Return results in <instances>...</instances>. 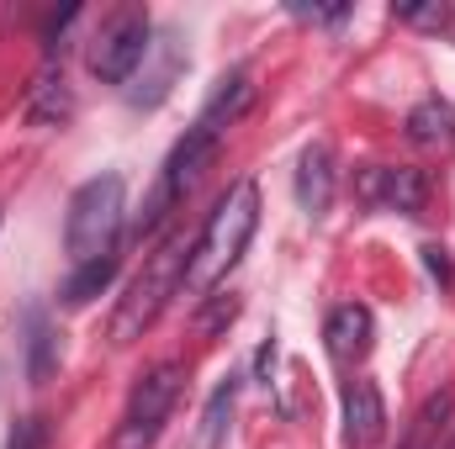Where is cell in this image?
Returning a JSON list of instances; mask_svg holds the SVG:
<instances>
[{"label":"cell","instance_id":"obj_1","mask_svg":"<svg viewBox=\"0 0 455 449\" xmlns=\"http://www.w3.org/2000/svg\"><path fill=\"white\" fill-rule=\"evenodd\" d=\"M254 227H259V185H254V180H238L223 201L212 207V217L202 223V232H196L180 291H186V296H196V302H202V296H212V291L228 280V270L243 259V248H249Z\"/></svg>","mask_w":455,"mask_h":449},{"label":"cell","instance_id":"obj_2","mask_svg":"<svg viewBox=\"0 0 455 449\" xmlns=\"http://www.w3.org/2000/svg\"><path fill=\"white\" fill-rule=\"evenodd\" d=\"M191 243H196V238L170 232V238L143 259V270L132 275V286H127L122 302H116V318H112L116 343L143 338L148 328H154V318L170 307V296H180V280H186V264H191Z\"/></svg>","mask_w":455,"mask_h":449},{"label":"cell","instance_id":"obj_3","mask_svg":"<svg viewBox=\"0 0 455 449\" xmlns=\"http://www.w3.org/2000/svg\"><path fill=\"white\" fill-rule=\"evenodd\" d=\"M127 217V185L122 175H96L69 196V217H64V248L75 264H91L101 254H112L116 232Z\"/></svg>","mask_w":455,"mask_h":449},{"label":"cell","instance_id":"obj_4","mask_svg":"<svg viewBox=\"0 0 455 449\" xmlns=\"http://www.w3.org/2000/svg\"><path fill=\"white\" fill-rule=\"evenodd\" d=\"M180 381H186V370H180L175 359L148 365V370L138 375L132 397H127V413H122V423H116V434H112V449H154L164 418H170L175 402H180Z\"/></svg>","mask_w":455,"mask_h":449},{"label":"cell","instance_id":"obj_5","mask_svg":"<svg viewBox=\"0 0 455 449\" xmlns=\"http://www.w3.org/2000/svg\"><path fill=\"white\" fill-rule=\"evenodd\" d=\"M148 11L143 5H116L101 21V32L91 37V75L107 85H127L138 75V64L148 59Z\"/></svg>","mask_w":455,"mask_h":449},{"label":"cell","instance_id":"obj_6","mask_svg":"<svg viewBox=\"0 0 455 449\" xmlns=\"http://www.w3.org/2000/svg\"><path fill=\"white\" fill-rule=\"evenodd\" d=\"M355 196L365 207H387V212L419 217L424 212V196H429V180H424V169H408V164H397V169L371 164V169L355 175Z\"/></svg>","mask_w":455,"mask_h":449},{"label":"cell","instance_id":"obj_7","mask_svg":"<svg viewBox=\"0 0 455 449\" xmlns=\"http://www.w3.org/2000/svg\"><path fill=\"white\" fill-rule=\"evenodd\" d=\"M218 143H223V138H218V132H207L202 122H196V127H186V138L170 148V159H164V169H159V185L180 201V196L202 180V169L218 159Z\"/></svg>","mask_w":455,"mask_h":449},{"label":"cell","instance_id":"obj_8","mask_svg":"<svg viewBox=\"0 0 455 449\" xmlns=\"http://www.w3.org/2000/svg\"><path fill=\"white\" fill-rule=\"evenodd\" d=\"M381 434H387V402H381L376 381L355 375L344 386V445L371 449V445H381Z\"/></svg>","mask_w":455,"mask_h":449},{"label":"cell","instance_id":"obj_9","mask_svg":"<svg viewBox=\"0 0 455 449\" xmlns=\"http://www.w3.org/2000/svg\"><path fill=\"white\" fill-rule=\"evenodd\" d=\"M297 207L307 217H323L334 207V148L329 143H307L297 159Z\"/></svg>","mask_w":455,"mask_h":449},{"label":"cell","instance_id":"obj_10","mask_svg":"<svg viewBox=\"0 0 455 449\" xmlns=\"http://www.w3.org/2000/svg\"><path fill=\"white\" fill-rule=\"evenodd\" d=\"M329 354L339 359V365H355V359H365L371 354V338H376V318H371V307H360V302H344L329 312Z\"/></svg>","mask_w":455,"mask_h":449},{"label":"cell","instance_id":"obj_11","mask_svg":"<svg viewBox=\"0 0 455 449\" xmlns=\"http://www.w3.org/2000/svg\"><path fill=\"white\" fill-rule=\"evenodd\" d=\"M21 116L32 122V127H64L69 116H75V91H69V80H64V69H43L37 80H32V91H27V106Z\"/></svg>","mask_w":455,"mask_h":449},{"label":"cell","instance_id":"obj_12","mask_svg":"<svg viewBox=\"0 0 455 449\" xmlns=\"http://www.w3.org/2000/svg\"><path fill=\"white\" fill-rule=\"evenodd\" d=\"M21 323H27V381L43 386V381L59 370V338H53V323H48V307L32 302V307L21 312Z\"/></svg>","mask_w":455,"mask_h":449},{"label":"cell","instance_id":"obj_13","mask_svg":"<svg viewBox=\"0 0 455 449\" xmlns=\"http://www.w3.org/2000/svg\"><path fill=\"white\" fill-rule=\"evenodd\" d=\"M249 101H254V85H249V75H228L223 85L212 91V101L202 106V116H196V122H202L207 132H218V138H223L228 127L249 112Z\"/></svg>","mask_w":455,"mask_h":449},{"label":"cell","instance_id":"obj_14","mask_svg":"<svg viewBox=\"0 0 455 449\" xmlns=\"http://www.w3.org/2000/svg\"><path fill=\"white\" fill-rule=\"evenodd\" d=\"M408 138H413L419 148H445V143H455V106L440 101V96L419 101V106L408 112Z\"/></svg>","mask_w":455,"mask_h":449},{"label":"cell","instance_id":"obj_15","mask_svg":"<svg viewBox=\"0 0 455 449\" xmlns=\"http://www.w3.org/2000/svg\"><path fill=\"white\" fill-rule=\"evenodd\" d=\"M116 280V254H101V259H91V264H75V275L64 280V307H91L107 286Z\"/></svg>","mask_w":455,"mask_h":449},{"label":"cell","instance_id":"obj_16","mask_svg":"<svg viewBox=\"0 0 455 449\" xmlns=\"http://www.w3.org/2000/svg\"><path fill=\"white\" fill-rule=\"evenodd\" d=\"M228 413H233V375H228L223 386L212 391V402H207V413H202V449H218V445H223Z\"/></svg>","mask_w":455,"mask_h":449},{"label":"cell","instance_id":"obj_17","mask_svg":"<svg viewBox=\"0 0 455 449\" xmlns=\"http://www.w3.org/2000/svg\"><path fill=\"white\" fill-rule=\"evenodd\" d=\"M238 318V291H212L196 302V334H218Z\"/></svg>","mask_w":455,"mask_h":449},{"label":"cell","instance_id":"obj_18","mask_svg":"<svg viewBox=\"0 0 455 449\" xmlns=\"http://www.w3.org/2000/svg\"><path fill=\"white\" fill-rule=\"evenodd\" d=\"M175 207H180V201H175V196H170V191L154 180V191L143 196V207H138V217H132V232H138V238H143V232H154V227L175 212Z\"/></svg>","mask_w":455,"mask_h":449},{"label":"cell","instance_id":"obj_19","mask_svg":"<svg viewBox=\"0 0 455 449\" xmlns=\"http://www.w3.org/2000/svg\"><path fill=\"white\" fill-rule=\"evenodd\" d=\"M392 16L408 21V27H419V32H445V27H451V5H445V0H429V5H392Z\"/></svg>","mask_w":455,"mask_h":449},{"label":"cell","instance_id":"obj_20","mask_svg":"<svg viewBox=\"0 0 455 449\" xmlns=\"http://www.w3.org/2000/svg\"><path fill=\"white\" fill-rule=\"evenodd\" d=\"M5 449H48V423H43V418H21V423L11 429Z\"/></svg>","mask_w":455,"mask_h":449},{"label":"cell","instance_id":"obj_21","mask_svg":"<svg viewBox=\"0 0 455 449\" xmlns=\"http://www.w3.org/2000/svg\"><path fill=\"white\" fill-rule=\"evenodd\" d=\"M424 264H429V275H435L440 286H451V259H445V248H440V243H429V248H424Z\"/></svg>","mask_w":455,"mask_h":449},{"label":"cell","instance_id":"obj_22","mask_svg":"<svg viewBox=\"0 0 455 449\" xmlns=\"http://www.w3.org/2000/svg\"><path fill=\"white\" fill-rule=\"evenodd\" d=\"M297 16H307V21H344L349 5H297Z\"/></svg>","mask_w":455,"mask_h":449},{"label":"cell","instance_id":"obj_23","mask_svg":"<svg viewBox=\"0 0 455 449\" xmlns=\"http://www.w3.org/2000/svg\"><path fill=\"white\" fill-rule=\"evenodd\" d=\"M254 365H259V375H265V381H270V370H275V343H265V349H259V359H254Z\"/></svg>","mask_w":455,"mask_h":449},{"label":"cell","instance_id":"obj_24","mask_svg":"<svg viewBox=\"0 0 455 449\" xmlns=\"http://www.w3.org/2000/svg\"><path fill=\"white\" fill-rule=\"evenodd\" d=\"M451 449H455V445H451Z\"/></svg>","mask_w":455,"mask_h":449}]
</instances>
